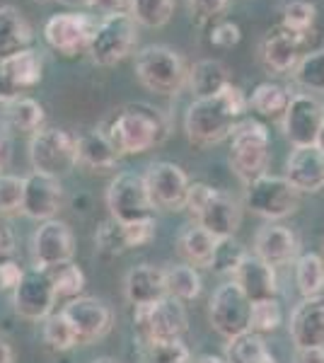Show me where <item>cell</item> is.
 Wrapping results in <instances>:
<instances>
[{"mask_svg": "<svg viewBox=\"0 0 324 363\" xmlns=\"http://www.w3.org/2000/svg\"><path fill=\"white\" fill-rule=\"evenodd\" d=\"M194 218H196V225H201L216 240H220L235 235L242 213H240V203L233 196L225 194V191L213 189V194L206 199V203L199 208V213Z\"/></svg>", "mask_w": 324, "mask_h": 363, "instance_id": "cell-20", "label": "cell"}, {"mask_svg": "<svg viewBox=\"0 0 324 363\" xmlns=\"http://www.w3.org/2000/svg\"><path fill=\"white\" fill-rule=\"evenodd\" d=\"M63 186L61 179L51 174L32 172L25 177V194H22V213L32 220H51L61 211Z\"/></svg>", "mask_w": 324, "mask_h": 363, "instance_id": "cell-18", "label": "cell"}, {"mask_svg": "<svg viewBox=\"0 0 324 363\" xmlns=\"http://www.w3.org/2000/svg\"><path fill=\"white\" fill-rule=\"evenodd\" d=\"M196 363H228L223 356H216V354H206V356H201Z\"/></svg>", "mask_w": 324, "mask_h": 363, "instance_id": "cell-55", "label": "cell"}, {"mask_svg": "<svg viewBox=\"0 0 324 363\" xmlns=\"http://www.w3.org/2000/svg\"><path fill=\"white\" fill-rule=\"evenodd\" d=\"M169 133V124L160 109L150 104L135 102L126 104L114 119L109 121L104 136L114 145L119 155H140L160 145Z\"/></svg>", "mask_w": 324, "mask_h": 363, "instance_id": "cell-2", "label": "cell"}, {"mask_svg": "<svg viewBox=\"0 0 324 363\" xmlns=\"http://www.w3.org/2000/svg\"><path fill=\"white\" fill-rule=\"evenodd\" d=\"M233 281L240 286V291L250 298V303L271 301L279 294V279H276V269L262 262L257 255L247 252L245 259L240 262L238 272L233 274Z\"/></svg>", "mask_w": 324, "mask_h": 363, "instance_id": "cell-21", "label": "cell"}, {"mask_svg": "<svg viewBox=\"0 0 324 363\" xmlns=\"http://www.w3.org/2000/svg\"><path fill=\"white\" fill-rule=\"evenodd\" d=\"M41 75H44V61L34 49H25L0 61V102L10 104L20 97V92L37 87Z\"/></svg>", "mask_w": 324, "mask_h": 363, "instance_id": "cell-17", "label": "cell"}, {"mask_svg": "<svg viewBox=\"0 0 324 363\" xmlns=\"http://www.w3.org/2000/svg\"><path fill=\"white\" fill-rule=\"evenodd\" d=\"M296 284L303 298L322 296L324 291V259L315 252H305L296 259Z\"/></svg>", "mask_w": 324, "mask_h": 363, "instance_id": "cell-32", "label": "cell"}, {"mask_svg": "<svg viewBox=\"0 0 324 363\" xmlns=\"http://www.w3.org/2000/svg\"><path fill=\"white\" fill-rule=\"evenodd\" d=\"M123 296L133 308L148 306L167 296L164 289V272L152 264H138L123 279Z\"/></svg>", "mask_w": 324, "mask_h": 363, "instance_id": "cell-25", "label": "cell"}, {"mask_svg": "<svg viewBox=\"0 0 324 363\" xmlns=\"http://www.w3.org/2000/svg\"><path fill=\"white\" fill-rule=\"evenodd\" d=\"M240 39H242V32H240V27L235 25V22H216L213 29H211V42L216 46H220V49H233L235 44H240Z\"/></svg>", "mask_w": 324, "mask_h": 363, "instance_id": "cell-47", "label": "cell"}, {"mask_svg": "<svg viewBox=\"0 0 324 363\" xmlns=\"http://www.w3.org/2000/svg\"><path fill=\"white\" fill-rule=\"evenodd\" d=\"M95 8L99 10V13H104V15L123 13V8H126V0H97Z\"/></svg>", "mask_w": 324, "mask_h": 363, "instance_id": "cell-51", "label": "cell"}, {"mask_svg": "<svg viewBox=\"0 0 324 363\" xmlns=\"http://www.w3.org/2000/svg\"><path fill=\"white\" fill-rule=\"evenodd\" d=\"M281 320H284V313H281V306L276 298L271 301H259L252 303V315H250V332L264 337L271 335V332L279 330Z\"/></svg>", "mask_w": 324, "mask_h": 363, "instance_id": "cell-41", "label": "cell"}, {"mask_svg": "<svg viewBox=\"0 0 324 363\" xmlns=\"http://www.w3.org/2000/svg\"><path fill=\"white\" fill-rule=\"evenodd\" d=\"M288 332L296 349H324V296L303 298L291 313Z\"/></svg>", "mask_w": 324, "mask_h": 363, "instance_id": "cell-19", "label": "cell"}, {"mask_svg": "<svg viewBox=\"0 0 324 363\" xmlns=\"http://www.w3.org/2000/svg\"><path fill=\"white\" fill-rule=\"evenodd\" d=\"M179 255L186 259L189 267H211L213 259V250H216V238L208 230H203L201 225H189L184 233L179 235Z\"/></svg>", "mask_w": 324, "mask_h": 363, "instance_id": "cell-29", "label": "cell"}, {"mask_svg": "<svg viewBox=\"0 0 324 363\" xmlns=\"http://www.w3.org/2000/svg\"><path fill=\"white\" fill-rule=\"evenodd\" d=\"M230 85V75L228 68L223 66L216 58H203V61H196L189 70V87L194 92V97H213L220 90H225Z\"/></svg>", "mask_w": 324, "mask_h": 363, "instance_id": "cell-28", "label": "cell"}, {"mask_svg": "<svg viewBox=\"0 0 324 363\" xmlns=\"http://www.w3.org/2000/svg\"><path fill=\"white\" fill-rule=\"evenodd\" d=\"M133 325L140 344H152L181 339L189 320H186V310L181 306V301L164 296L160 301L148 303V306L133 308Z\"/></svg>", "mask_w": 324, "mask_h": 363, "instance_id": "cell-7", "label": "cell"}, {"mask_svg": "<svg viewBox=\"0 0 324 363\" xmlns=\"http://www.w3.org/2000/svg\"><path fill=\"white\" fill-rule=\"evenodd\" d=\"M10 252H13V235H10V230L3 225V218H0V257L10 255Z\"/></svg>", "mask_w": 324, "mask_h": 363, "instance_id": "cell-52", "label": "cell"}, {"mask_svg": "<svg viewBox=\"0 0 324 363\" xmlns=\"http://www.w3.org/2000/svg\"><path fill=\"white\" fill-rule=\"evenodd\" d=\"M317 8L310 0H291L284 5V13H281V27L288 29L300 37H308V32L315 25Z\"/></svg>", "mask_w": 324, "mask_h": 363, "instance_id": "cell-38", "label": "cell"}, {"mask_svg": "<svg viewBox=\"0 0 324 363\" xmlns=\"http://www.w3.org/2000/svg\"><path fill=\"white\" fill-rule=\"evenodd\" d=\"M126 8L135 25L157 29L172 20L174 0H126Z\"/></svg>", "mask_w": 324, "mask_h": 363, "instance_id": "cell-34", "label": "cell"}, {"mask_svg": "<svg viewBox=\"0 0 324 363\" xmlns=\"http://www.w3.org/2000/svg\"><path fill=\"white\" fill-rule=\"evenodd\" d=\"M262 262L271 267H284L298 257V238L291 228L279 223H267L255 235V252Z\"/></svg>", "mask_w": 324, "mask_h": 363, "instance_id": "cell-22", "label": "cell"}, {"mask_svg": "<svg viewBox=\"0 0 324 363\" xmlns=\"http://www.w3.org/2000/svg\"><path fill=\"white\" fill-rule=\"evenodd\" d=\"M250 107L245 92L230 83L213 97L194 99L184 116L186 138L194 145H216L233 136L235 126L242 121L245 109Z\"/></svg>", "mask_w": 324, "mask_h": 363, "instance_id": "cell-1", "label": "cell"}, {"mask_svg": "<svg viewBox=\"0 0 324 363\" xmlns=\"http://www.w3.org/2000/svg\"><path fill=\"white\" fill-rule=\"evenodd\" d=\"M107 208L111 220L116 223H133L152 216V201L145 186L143 174L138 172H119L109 182L107 189Z\"/></svg>", "mask_w": 324, "mask_h": 363, "instance_id": "cell-9", "label": "cell"}, {"mask_svg": "<svg viewBox=\"0 0 324 363\" xmlns=\"http://www.w3.org/2000/svg\"><path fill=\"white\" fill-rule=\"evenodd\" d=\"M121 233H123V240H126V247H143V245H150L155 240V233H157V220L155 216L150 218H140V220H133V223H121Z\"/></svg>", "mask_w": 324, "mask_h": 363, "instance_id": "cell-44", "label": "cell"}, {"mask_svg": "<svg viewBox=\"0 0 324 363\" xmlns=\"http://www.w3.org/2000/svg\"><path fill=\"white\" fill-rule=\"evenodd\" d=\"M44 107L32 97H17L8 104V128L20 133H37L44 128Z\"/></svg>", "mask_w": 324, "mask_h": 363, "instance_id": "cell-31", "label": "cell"}, {"mask_svg": "<svg viewBox=\"0 0 324 363\" xmlns=\"http://www.w3.org/2000/svg\"><path fill=\"white\" fill-rule=\"evenodd\" d=\"M293 78L303 90L324 92V49L300 56L298 66L293 68Z\"/></svg>", "mask_w": 324, "mask_h": 363, "instance_id": "cell-36", "label": "cell"}, {"mask_svg": "<svg viewBox=\"0 0 324 363\" xmlns=\"http://www.w3.org/2000/svg\"><path fill=\"white\" fill-rule=\"evenodd\" d=\"M92 363H119L116 359H109V356H99V359H95Z\"/></svg>", "mask_w": 324, "mask_h": 363, "instance_id": "cell-57", "label": "cell"}, {"mask_svg": "<svg viewBox=\"0 0 324 363\" xmlns=\"http://www.w3.org/2000/svg\"><path fill=\"white\" fill-rule=\"evenodd\" d=\"M293 189L298 191H320L324 189V153L317 145L293 148L286 160V174Z\"/></svg>", "mask_w": 324, "mask_h": 363, "instance_id": "cell-23", "label": "cell"}, {"mask_svg": "<svg viewBox=\"0 0 324 363\" xmlns=\"http://www.w3.org/2000/svg\"><path fill=\"white\" fill-rule=\"evenodd\" d=\"M29 162L34 172L61 179L78 165V136L63 128H39L29 138Z\"/></svg>", "mask_w": 324, "mask_h": 363, "instance_id": "cell-6", "label": "cell"}, {"mask_svg": "<svg viewBox=\"0 0 324 363\" xmlns=\"http://www.w3.org/2000/svg\"><path fill=\"white\" fill-rule=\"evenodd\" d=\"M296 363H324V349H298Z\"/></svg>", "mask_w": 324, "mask_h": 363, "instance_id": "cell-50", "label": "cell"}, {"mask_svg": "<svg viewBox=\"0 0 324 363\" xmlns=\"http://www.w3.org/2000/svg\"><path fill=\"white\" fill-rule=\"evenodd\" d=\"M145 186H148L150 201L155 208L164 211H181L189 191V177L179 165L174 162H152L148 165V172L143 174Z\"/></svg>", "mask_w": 324, "mask_h": 363, "instance_id": "cell-16", "label": "cell"}, {"mask_svg": "<svg viewBox=\"0 0 324 363\" xmlns=\"http://www.w3.org/2000/svg\"><path fill=\"white\" fill-rule=\"evenodd\" d=\"M22 194H25V177L0 172V216L22 213Z\"/></svg>", "mask_w": 324, "mask_h": 363, "instance_id": "cell-43", "label": "cell"}, {"mask_svg": "<svg viewBox=\"0 0 324 363\" xmlns=\"http://www.w3.org/2000/svg\"><path fill=\"white\" fill-rule=\"evenodd\" d=\"M245 255H247V250L235 238H220V240H216L211 269H216L218 274H230V277H233V274L238 272L240 262L245 259Z\"/></svg>", "mask_w": 324, "mask_h": 363, "instance_id": "cell-42", "label": "cell"}, {"mask_svg": "<svg viewBox=\"0 0 324 363\" xmlns=\"http://www.w3.org/2000/svg\"><path fill=\"white\" fill-rule=\"evenodd\" d=\"M34 34L15 5H0V61L29 49Z\"/></svg>", "mask_w": 324, "mask_h": 363, "instance_id": "cell-26", "label": "cell"}, {"mask_svg": "<svg viewBox=\"0 0 324 363\" xmlns=\"http://www.w3.org/2000/svg\"><path fill=\"white\" fill-rule=\"evenodd\" d=\"M245 206L255 216H262L269 223L281 218H288L291 213H296L298 208V189H293V184L286 177L279 174H262V177L252 179L250 184H245Z\"/></svg>", "mask_w": 324, "mask_h": 363, "instance_id": "cell-8", "label": "cell"}, {"mask_svg": "<svg viewBox=\"0 0 324 363\" xmlns=\"http://www.w3.org/2000/svg\"><path fill=\"white\" fill-rule=\"evenodd\" d=\"M135 44H138V25L123 10V13L104 15L97 22L90 46H87V54H90L92 63L109 68L121 63L135 49Z\"/></svg>", "mask_w": 324, "mask_h": 363, "instance_id": "cell-5", "label": "cell"}, {"mask_svg": "<svg viewBox=\"0 0 324 363\" xmlns=\"http://www.w3.org/2000/svg\"><path fill=\"white\" fill-rule=\"evenodd\" d=\"M264 363H279V361H276V359H274V356H271V354H269V359H267V361H264Z\"/></svg>", "mask_w": 324, "mask_h": 363, "instance_id": "cell-58", "label": "cell"}, {"mask_svg": "<svg viewBox=\"0 0 324 363\" xmlns=\"http://www.w3.org/2000/svg\"><path fill=\"white\" fill-rule=\"evenodd\" d=\"M37 3H49V0H37Z\"/></svg>", "mask_w": 324, "mask_h": 363, "instance_id": "cell-59", "label": "cell"}, {"mask_svg": "<svg viewBox=\"0 0 324 363\" xmlns=\"http://www.w3.org/2000/svg\"><path fill=\"white\" fill-rule=\"evenodd\" d=\"M324 124V104L312 95H291L284 112V133L293 148H308L317 143V133Z\"/></svg>", "mask_w": 324, "mask_h": 363, "instance_id": "cell-15", "label": "cell"}, {"mask_svg": "<svg viewBox=\"0 0 324 363\" xmlns=\"http://www.w3.org/2000/svg\"><path fill=\"white\" fill-rule=\"evenodd\" d=\"M135 78L155 95H179L189 83V68L184 58L164 44H150L135 56Z\"/></svg>", "mask_w": 324, "mask_h": 363, "instance_id": "cell-3", "label": "cell"}, {"mask_svg": "<svg viewBox=\"0 0 324 363\" xmlns=\"http://www.w3.org/2000/svg\"><path fill=\"white\" fill-rule=\"evenodd\" d=\"M250 315H252V303L240 286L235 281L223 284L216 289V294L211 296L208 303V318L213 330L220 337L233 339L242 332H250Z\"/></svg>", "mask_w": 324, "mask_h": 363, "instance_id": "cell-10", "label": "cell"}, {"mask_svg": "<svg viewBox=\"0 0 324 363\" xmlns=\"http://www.w3.org/2000/svg\"><path fill=\"white\" fill-rule=\"evenodd\" d=\"M305 39L308 37L288 32V29H284L281 25L276 29H271L262 42L264 66L269 70H274V73H291L300 61V49H303Z\"/></svg>", "mask_w": 324, "mask_h": 363, "instance_id": "cell-24", "label": "cell"}, {"mask_svg": "<svg viewBox=\"0 0 324 363\" xmlns=\"http://www.w3.org/2000/svg\"><path fill=\"white\" fill-rule=\"evenodd\" d=\"M58 3L66 5V8H75V10H80V8H95L97 0H58Z\"/></svg>", "mask_w": 324, "mask_h": 363, "instance_id": "cell-53", "label": "cell"}, {"mask_svg": "<svg viewBox=\"0 0 324 363\" xmlns=\"http://www.w3.org/2000/svg\"><path fill=\"white\" fill-rule=\"evenodd\" d=\"M228 3L230 0H189V13L196 22H208L225 13Z\"/></svg>", "mask_w": 324, "mask_h": 363, "instance_id": "cell-46", "label": "cell"}, {"mask_svg": "<svg viewBox=\"0 0 324 363\" xmlns=\"http://www.w3.org/2000/svg\"><path fill=\"white\" fill-rule=\"evenodd\" d=\"M0 363H15L13 349H10V344L3 342V339H0Z\"/></svg>", "mask_w": 324, "mask_h": 363, "instance_id": "cell-54", "label": "cell"}, {"mask_svg": "<svg viewBox=\"0 0 324 363\" xmlns=\"http://www.w3.org/2000/svg\"><path fill=\"white\" fill-rule=\"evenodd\" d=\"M51 284H54L56 298H78L85 291V274L75 262H66V264H58L49 269Z\"/></svg>", "mask_w": 324, "mask_h": 363, "instance_id": "cell-37", "label": "cell"}, {"mask_svg": "<svg viewBox=\"0 0 324 363\" xmlns=\"http://www.w3.org/2000/svg\"><path fill=\"white\" fill-rule=\"evenodd\" d=\"M95 245L99 252H104V255H121V252H126V240H123V233H121V223H116V220H107V223H102L97 228V235H95Z\"/></svg>", "mask_w": 324, "mask_h": 363, "instance_id": "cell-45", "label": "cell"}, {"mask_svg": "<svg viewBox=\"0 0 324 363\" xmlns=\"http://www.w3.org/2000/svg\"><path fill=\"white\" fill-rule=\"evenodd\" d=\"M75 257V235L68 223L58 218L44 220L32 235V259L34 269H54L58 264L73 262Z\"/></svg>", "mask_w": 324, "mask_h": 363, "instance_id": "cell-13", "label": "cell"}, {"mask_svg": "<svg viewBox=\"0 0 324 363\" xmlns=\"http://www.w3.org/2000/svg\"><path fill=\"white\" fill-rule=\"evenodd\" d=\"M95 25L97 22L85 13H58L46 20L44 39L56 54L73 58L78 54H87Z\"/></svg>", "mask_w": 324, "mask_h": 363, "instance_id": "cell-12", "label": "cell"}, {"mask_svg": "<svg viewBox=\"0 0 324 363\" xmlns=\"http://www.w3.org/2000/svg\"><path fill=\"white\" fill-rule=\"evenodd\" d=\"M63 318L70 322L75 337H78V347L95 344L102 337H107L114 325V313L104 301L92 296H78L63 306Z\"/></svg>", "mask_w": 324, "mask_h": 363, "instance_id": "cell-11", "label": "cell"}, {"mask_svg": "<svg viewBox=\"0 0 324 363\" xmlns=\"http://www.w3.org/2000/svg\"><path fill=\"white\" fill-rule=\"evenodd\" d=\"M44 342L54 351H70L78 347V337L70 322L63 318V313H51L44 320Z\"/></svg>", "mask_w": 324, "mask_h": 363, "instance_id": "cell-40", "label": "cell"}, {"mask_svg": "<svg viewBox=\"0 0 324 363\" xmlns=\"http://www.w3.org/2000/svg\"><path fill=\"white\" fill-rule=\"evenodd\" d=\"M164 272V289L167 296L177 298V301H196L201 296V277L189 264H169Z\"/></svg>", "mask_w": 324, "mask_h": 363, "instance_id": "cell-30", "label": "cell"}, {"mask_svg": "<svg viewBox=\"0 0 324 363\" xmlns=\"http://www.w3.org/2000/svg\"><path fill=\"white\" fill-rule=\"evenodd\" d=\"M271 157L269 128L257 119H242L230 136V167L240 182L250 184L252 179L267 174Z\"/></svg>", "mask_w": 324, "mask_h": 363, "instance_id": "cell-4", "label": "cell"}, {"mask_svg": "<svg viewBox=\"0 0 324 363\" xmlns=\"http://www.w3.org/2000/svg\"><path fill=\"white\" fill-rule=\"evenodd\" d=\"M10 157H13V140H10V128L8 124L0 121V172L10 165Z\"/></svg>", "mask_w": 324, "mask_h": 363, "instance_id": "cell-49", "label": "cell"}, {"mask_svg": "<svg viewBox=\"0 0 324 363\" xmlns=\"http://www.w3.org/2000/svg\"><path fill=\"white\" fill-rule=\"evenodd\" d=\"M25 272L15 262H0V289L3 291H15V286L20 284Z\"/></svg>", "mask_w": 324, "mask_h": 363, "instance_id": "cell-48", "label": "cell"}, {"mask_svg": "<svg viewBox=\"0 0 324 363\" xmlns=\"http://www.w3.org/2000/svg\"><path fill=\"white\" fill-rule=\"evenodd\" d=\"M247 102L262 116H284L291 102V92L279 83H262L252 90V97Z\"/></svg>", "mask_w": 324, "mask_h": 363, "instance_id": "cell-35", "label": "cell"}, {"mask_svg": "<svg viewBox=\"0 0 324 363\" xmlns=\"http://www.w3.org/2000/svg\"><path fill=\"white\" fill-rule=\"evenodd\" d=\"M315 145L324 153V124H322V128H320V133H317V143H315Z\"/></svg>", "mask_w": 324, "mask_h": 363, "instance_id": "cell-56", "label": "cell"}, {"mask_svg": "<svg viewBox=\"0 0 324 363\" xmlns=\"http://www.w3.org/2000/svg\"><path fill=\"white\" fill-rule=\"evenodd\" d=\"M54 303L56 291L54 284H51L49 272H44V269H29V272H25V277H22V281L13 291L15 313L29 322L49 318L54 313Z\"/></svg>", "mask_w": 324, "mask_h": 363, "instance_id": "cell-14", "label": "cell"}, {"mask_svg": "<svg viewBox=\"0 0 324 363\" xmlns=\"http://www.w3.org/2000/svg\"><path fill=\"white\" fill-rule=\"evenodd\" d=\"M143 363H191V351L181 339L140 344Z\"/></svg>", "mask_w": 324, "mask_h": 363, "instance_id": "cell-39", "label": "cell"}, {"mask_svg": "<svg viewBox=\"0 0 324 363\" xmlns=\"http://www.w3.org/2000/svg\"><path fill=\"white\" fill-rule=\"evenodd\" d=\"M223 359L228 363H264L269 359V349L264 337L255 335V332H242V335L228 339Z\"/></svg>", "mask_w": 324, "mask_h": 363, "instance_id": "cell-33", "label": "cell"}, {"mask_svg": "<svg viewBox=\"0 0 324 363\" xmlns=\"http://www.w3.org/2000/svg\"><path fill=\"white\" fill-rule=\"evenodd\" d=\"M119 157L104 131H87L78 136V165L92 172H109L119 165Z\"/></svg>", "mask_w": 324, "mask_h": 363, "instance_id": "cell-27", "label": "cell"}]
</instances>
